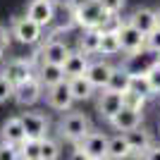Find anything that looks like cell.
I'll list each match as a JSON object with an SVG mask.
<instances>
[{
  "label": "cell",
  "mask_w": 160,
  "mask_h": 160,
  "mask_svg": "<svg viewBox=\"0 0 160 160\" xmlns=\"http://www.w3.org/2000/svg\"><path fill=\"white\" fill-rule=\"evenodd\" d=\"M72 17H74V24H79L81 29H93V27L100 29L110 14L103 10L100 0H84L81 5L72 7Z\"/></svg>",
  "instance_id": "obj_1"
},
{
  "label": "cell",
  "mask_w": 160,
  "mask_h": 160,
  "mask_svg": "<svg viewBox=\"0 0 160 160\" xmlns=\"http://www.w3.org/2000/svg\"><path fill=\"white\" fill-rule=\"evenodd\" d=\"M58 132H60L62 139L77 143V141H81L91 132V122H88L86 115H81V112H67L65 117L58 122Z\"/></svg>",
  "instance_id": "obj_2"
},
{
  "label": "cell",
  "mask_w": 160,
  "mask_h": 160,
  "mask_svg": "<svg viewBox=\"0 0 160 160\" xmlns=\"http://www.w3.org/2000/svg\"><path fill=\"white\" fill-rule=\"evenodd\" d=\"M108 141H110V136H105L103 132H88L81 141L74 143V148H77V155H79V158L103 160L108 155Z\"/></svg>",
  "instance_id": "obj_3"
},
{
  "label": "cell",
  "mask_w": 160,
  "mask_h": 160,
  "mask_svg": "<svg viewBox=\"0 0 160 160\" xmlns=\"http://www.w3.org/2000/svg\"><path fill=\"white\" fill-rule=\"evenodd\" d=\"M117 33H120V46L124 53H139V50H143L146 48V33L141 31V29H136L132 24V22H120V27H117Z\"/></svg>",
  "instance_id": "obj_4"
},
{
  "label": "cell",
  "mask_w": 160,
  "mask_h": 160,
  "mask_svg": "<svg viewBox=\"0 0 160 160\" xmlns=\"http://www.w3.org/2000/svg\"><path fill=\"white\" fill-rule=\"evenodd\" d=\"M46 100L48 105L53 108V110H60V112H65V110H69L74 103V96H72V88H69V81H60V84H53V86L46 88Z\"/></svg>",
  "instance_id": "obj_5"
},
{
  "label": "cell",
  "mask_w": 160,
  "mask_h": 160,
  "mask_svg": "<svg viewBox=\"0 0 160 160\" xmlns=\"http://www.w3.org/2000/svg\"><path fill=\"white\" fill-rule=\"evenodd\" d=\"M41 29L43 27H41L38 22H33L29 14H24V17H17V19H14L12 36L19 41V43H29V46H31V43H38L41 41Z\"/></svg>",
  "instance_id": "obj_6"
},
{
  "label": "cell",
  "mask_w": 160,
  "mask_h": 160,
  "mask_svg": "<svg viewBox=\"0 0 160 160\" xmlns=\"http://www.w3.org/2000/svg\"><path fill=\"white\" fill-rule=\"evenodd\" d=\"M43 84H41V79L33 74V77H29L27 81H22V84H17L14 86V93H12V98L19 103V105H33L36 100L43 96Z\"/></svg>",
  "instance_id": "obj_7"
},
{
  "label": "cell",
  "mask_w": 160,
  "mask_h": 160,
  "mask_svg": "<svg viewBox=\"0 0 160 160\" xmlns=\"http://www.w3.org/2000/svg\"><path fill=\"white\" fill-rule=\"evenodd\" d=\"M122 105H124V93H117V91L103 88V93H100V98H98V115L110 122L115 115L122 110Z\"/></svg>",
  "instance_id": "obj_8"
},
{
  "label": "cell",
  "mask_w": 160,
  "mask_h": 160,
  "mask_svg": "<svg viewBox=\"0 0 160 160\" xmlns=\"http://www.w3.org/2000/svg\"><path fill=\"white\" fill-rule=\"evenodd\" d=\"M141 115H143V112H141V108L122 105V110L110 120V124H112L117 132H129V129H134V127H139V124H141Z\"/></svg>",
  "instance_id": "obj_9"
},
{
  "label": "cell",
  "mask_w": 160,
  "mask_h": 160,
  "mask_svg": "<svg viewBox=\"0 0 160 160\" xmlns=\"http://www.w3.org/2000/svg\"><path fill=\"white\" fill-rule=\"evenodd\" d=\"M27 14L41 27H48L55 19V2L53 0H31L27 7Z\"/></svg>",
  "instance_id": "obj_10"
},
{
  "label": "cell",
  "mask_w": 160,
  "mask_h": 160,
  "mask_svg": "<svg viewBox=\"0 0 160 160\" xmlns=\"http://www.w3.org/2000/svg\"><path fill=\"white\" fill-rule=\"evenodd\" d=\"M24 139H27V132H24L22 117H7L2 122V127H0V141L12 143V146H22Z\"/></svg>",
  "instance_id": "obj_11"
},
{
  "label": "cell",
  "mask_w": 160,
  "mask_h": 160,
  "mask_svg": "<svg viewBox=\"0 0 160 160\" xmlns=\"http://www.w3.org/2000/svg\"><path fill=\"white\" fill-rule=\"evenodd\" d=\"M2 74H5L7 79L12 81L14 86L17 84H22V81H27L29 77H33V67H31V62L29 60H22V58H14V60H10L5 65V69H2Z\"/></svg>",
  "instance_id": "obj_12"
},
{
  "label": "cell",
  "mask_w": 160,
  "mask_h": 160,
  "mask_svg": "<svg viewBox=\"0 0 160 160\" xmlns=\"http://www.w3.org/2000/svg\"><path fill=\"white\" fill-rule=\"evenodd\" d=\"M19 117L24 124V132H27V139H43L48 134V120L41 112H24Z\"/></svg>",
  "instance_id": "obj_13"
},
{
  "label": "cell",
  "mask_w": 160,
  "mask_h": 160,
  "mask_svg": "<svg viewBox=\"0 0 160 160\" xmlns=\"http://www.w3.org/2000/svg\"><path fill=\"white\" fill-rule=\"evenodd\" d=\"M41 60L43 62H55V65H65V60H67V55H69V48L62 43V41H58V38H50L46 43V46L41 48Z\"/></svg>",
  "instance_id": "obj_14"
},
{
  "label": "cell",
  "mask_w": 160,
  "mask_h": 160,
  "mask_svg": "<svg viewBox=\"0 0 160 160\" xmlns=\"http://www.w3.org/2000/svg\"><path fill=\"white\" fill-rule=\"evenodd\" d=\"M124 136H127L129 146H132V153L129 155H136V158H141L143 151L153 143V141H151V134H148L146 129H141V124L134 127V129H129V132H124Z\"/></svg>",
  "instance_id": "obj_15"
},
{
  "label": "cell",
  "mask_w": 160,
  "mask_h": 160,
  "mask_svg": "<svg viewBox=\"0 0 160 160\" xmlns=\"http://www.w3.org/2000/svg\"><path fill=\"white\" fill-rule=\"evenodd\" d=\"M41 79V84L43 86H53V84H60V81H65V67L62 65H55V62H43L41 60V67H38V74H36Z\"/></svg>",
  "instance_id": "obj_16"
},
{
  "label": "cell",
  "mask_w": 160,
  "mask_h": 160,
  "mask_svg": "<svg viewBox=\"0 0 160 160\" xmlns=\"http://www.w3.org/2000/svg\"><path fill=\"white\" fill-rule=\"evenodd\" d=\"M65 77L72 79V77H79V74H86V67H88V55L81 53V50H69L65 60Z\"/></svg>",
  "instance_id": "obj_17"
},
{
  "label": "cell",
  "mask_w": 160,
  "mask_h": 160,
  "mask_svg": "<svg viewBox=\"0 0 160 160\" xmlns=\"http://www.w3.org/2000/svg\"><path fill=\"white\" fill-rule=\"evenodd\" d=\"M110 72H112V67L108 65V62H103V60L88 62V67H86V77H88V81H91L96 88H105L108 86Z\"/></svg>",
  "instance_id": "obj_18"
},
{
  "label": "cell",
  "mask_w": 160,
  "mask_h": 160,
  "mask_svg": "<svg viewBox=\"0 0 160 160\" xmlns=\"http://www.w3.org/2000/svg\"><path fill=\"white\" fill-rule=\"evenodd\" d=\"M129 22H132L136 29H141V31L146 33H151L155 27H158V14H155V10H148V7H139L136 12L129 17Z\"/></svg>",
  "instance_id": "obj_19"
},
{
  "label": "cell",
  "mask_w": 160,
  "mask_h": 160,
  "mask_svg": "<svg viewBox=\"0 0 160 160\" xmlns=\"http://www.w3.org/2000/svg\"><path fill=\"white\" fill-rule=\"evenodd\" d=\"M129 86H132V72L127 67H112L110 72V79H108V86L110 91H117V93H127Z\"/></svg>",
  "instance_id": "obj_20"
},
{
  "label": "cell",
  "mask_w": 160,
  "mask_h": 160,
  "mask_svg": "<svg viewBox=\"0 0 160 160\" xmlns=\"http://www.w3.org/2000/svg\"><path fill=\"white\" fill-rule=\"evenodd\" d=\"M69 81V88H72V96L74 100H88L91 96H93V84L88 81L86 74H79V77H72V79H67Z\"/></svg>",
  "instance_id": "obj_21"
},
{
  "label": "cell",
  "mask_w": 160,
  "mask_h": 160,
  "mask_svg": "<svg viewBox=\"0 0 160 160\" xmlns=\"http://www.w3.org/2000/svg\"><path fill=\"white\" fill-rule=\"evenodd\" d=\"M122 50L117 29H100V50L103 55H117Z\"/></svg>",
  "instance_id": "obj_22"
},
{
  "label": "cell",
  "mask_w": 160,
  "mask_h": 160,
  "mask_svg": "<svg viewBox=\"0 0 160 160\" xmlns=\"http://www.w3.org/2000/svg\"><path fill=\"white\" fill-rule=\"evenodd\" d=\"M79 50L86 55H96L100 50V29L93 27V29H84L79 38Z\"/></svg>",
  "instance_id": "obj_23"
},
{
  "label": "cell",
  "mask_w": 160,
  "mask_h": 160,
  "mask_svg": "<svg viewBox=\"0 0 160 160\" xmlns=\"http://www.w3.org/2000/svg\"><path fill=\"white\" fill-rule=\"evenodd\" d=\"M129 153H132V146H129V141L124 134H117V136H112V139L108 141V155L105 158H129Z\"/></svg>",
  "instance_id": "obj_24"
},
{
  "label": "cell",
  "mask_w": 160,
  "mask_h": 160,
  "mask_svg": "<svg viewBox=\"0 0 160 160\" xmlns=\"http://www.w3.org/2000/svg\"><path fill=\"white\" fill-rule=\"evenodd\" d=\"M143 50H146V48H143ZM143 50L129 55V60H127V65H124V67H127L132 74H146L148 69H151V65L158 60V58H141V55H143Z\"/></svg>",
  "instance_id": "obj_25"
},
{
  "label": "cell",
  "mask_w": 160,
  "mask_h": 160,
  "mask_svg": "<svg viewBox=\"0 0 160 160\" xmlns=\"http://www.w3.org/2000/svg\"><path fill=\"white\" fill-rule=\"evenodd\" d=\"M129 91H134V93H139V96H143V98H151V96L155 93L146 74H132V86H129Z\"/></svg>",
  "instance_id": "obj_26"
},
{
  "label": "cell",
  "mask_w": 160,
  "mask_h": 160,
  "mask_svg": "<svg viewBox=\"0 0 160 160\" xmlns=\"http://www.w3.org/2000/svg\"><path fill=\"white\" fill-rule=\"evenodd\" d=\"M19 158L41 160V139H24L19 146Z\"/></svg>",
  "instance_id": "obj_27"
},
{
  "label": "cell",
  "mask_w": 160,
  "mask_h": 160,
  "mask_svg": "<svg viewBox=\"0 0 160 160\" xmlns=\"http://www.w3.org/2000/svg\"><path fill=\"white\" fill-rule=\"evenodd\" d=\"M58 155H60V146H58V141L43 136V139H41V160H55Z\"/></svg>",
  "instance_id": "obj_28"
},
{
  "label": "cell",
  "mask_w": 160,
  "mask_h": 160,
  "mask_svg": "<svg viewBox=\"0 0 160 160\" xmlns=\"http://www.w3.org/2000/svg\"><path fill=\"white\" fill-rule=\"evenodd\" d=\"M148 81H151V86H153L155 93H160V60H155L153 65H151V69L146 72Z\"/></svg>",
  "instance_id": "obj_29"
},
{
  "label": "cell",
  "mask_w": 160,
  "mask_h": 160,
  "mask_svg": "<svg viewBox=\"0 0 160 160\" xmlns=\"http://www.w3.org/2000/svg\"><path fill=\"white\" fill-rule=\"evenodd\" d=\"M19 158V146L0 141V160H17Z\"/></svg>",
  "instance_id": "obj_30"
},
{
  "label": "cell",
  "mask_w": 160,
  "mask_h": 160,
  "mask_svg": "<svg viewBox=\"0 0 160 160\" xmlns=\"http://www.w3.org/2000/svg\"><path fill=\"white\" fill-rule=\"evenodd\" d=\"M14 93V84L7 79L5 74H0V103H5L7 98H12Z\"/></svg>",
  "instance_id": "obj_31"
},
{
  "label": "cell",
  "mask_w": 160,
  "mask_h": 160,
  "mask_svg": "<svg viewBox=\"0 0 160 160\" xmlns=\"http://www.w3.org/2000/svg\"><path fill=\"white\" fill-rule=\"evenodd\" d=\"M146 48L151 53H160V24L146 36Z\"/></svg>",
  "instance_id": "obj_32"
},
{
  "label": "cell",
  "mask_w": 160,
  "mask_h": 160,
  "mask_svg": "<svg viewBox=\"0 0 160 160\" xmlns=\"http://www.w3.org/2000/svg\"><path fill=\"white\" fill-rule=\"evenodd\" d=\"M124 2H127V0H100V5H103V10H105L108 14H120Z\"/></svg>",
  "instance_id": "obj_33"
},
{
  "label": "cell",
  "mask_w": 160,
  "mask_h": 160,
  "mask_svg": "<svg viewBox=\"0 0 160 160\" xmlns=\"http://www.w3.org/2000/svg\"><path fill=\"white\" fill-rule=\"evenodd\" d=\"M143 103H146V98L139 93H134V91H127L124 93V105H132V108H141L143 110Z\"/></svg>",
  "instance_id": "obj_34"
},
{
  "label": "cell",
  "mask_w": 160,
  "mask_h": 160,
  "mask_svg": "<svg viewBox=\"0 0 160 160\" xmlns=\"http://www.w3.org/2000/svg\"><path fill=\"white\" fill-rule=\"evenodd\" d=\"M141 158H148V160H160V146H153V143H151V146H148L146 151H143V155H141Z\"/></svg>",
  "instance_id": "obj_35"
},
{
  "label": "cell",
  "mask_w": 160,
  "mask_h": 160,
  "mask_svg": "<svg viewBox=\"0 0 160 160\" xmlns=\"http://www.w3.org/2000/svg\"><path fill=\"white\" fill-rule=\"evenodd\" d=\"M0 62H2V43H0Z\"/></svg>",
  "instance_id": "obj_36"
},
{
  "label": "cell",
  "mask_w": 160,
  "mask_h": 160,
  "mask_svg": "<svg viewBox=\"0 0 160 160\" xmlns=\"http://www.w3.org/2000/svg\"><path fill=\"white\" fill-rule=\"evenodd\" d=\"M155 14H158V24H160V10H155Z\"/></svg>",
  "instance_id": "obj_37"
},
{
  "label": "cell",
  "mask_w": 160,
  "mask_h": 160,
  "mask_svg": "<svg viewBox=\"0 0 160 160\" xmlns=\"http://www.w3.org/2000/svg\"><path fill=\"white\" fill-rule=\"evenodd\" d=\"M158 60H160V53H158Z\"/></svg>",
  "instance_id": "obj_38"
}]
</instances>
